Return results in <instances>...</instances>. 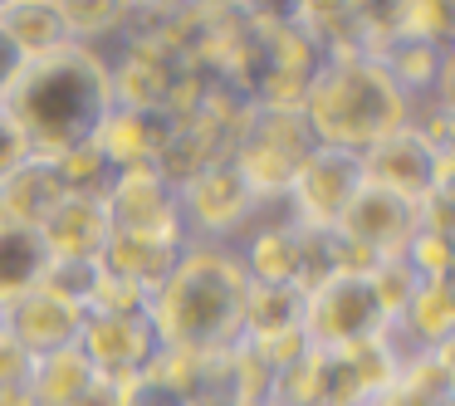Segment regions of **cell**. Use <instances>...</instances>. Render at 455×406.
I'll return each instance as SVG.
<instances>
[{
	"instance_id": "cell-1",
	"label": "cell",
	"mask_w": 455,
	"mask_h": 406,
	"mask_svg": "<svg viewBox=\"0 0 455 406\" xmlns=\"http://www.w3.org/2000/svg\"><path fill=\"white\" fill-rule=\"evenodd\" d=\"M93 113V84L84 69H44L25 93V118L40 138H69Z\"/></svg>"
}]
</instances>
